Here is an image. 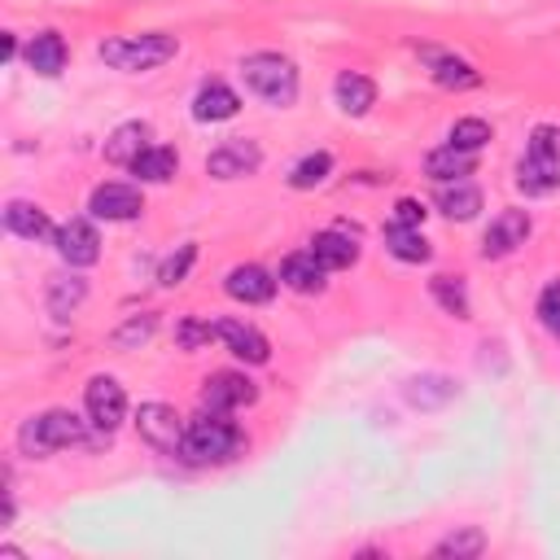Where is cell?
<instances>
[{
  "label": "cell",
  "mask_w": 560,
  "mask_h": 560,
  "mask_svg": "<svg viewBox=\"0 0 560 560\" xmlns=\"http://www.w3.org/2000/svg\"><path fill=\"white\" fill-rule=\"evenodd\" d=\"M144 149H149V122H122V127H114L109 140H105V162L131 166Z\"/></svg>",
  "instance_id": "cell-21"
},
{
  "label": "cell",
  "mask_w": 560,
  "mask_h": 560,
  "mask_svg": "<svg viewBox=\"0 0 560 560\" xmlns=\"http://www.w3.org/2000/svg\"><path fill=\"white\" fill-rule=\"evenodd\" d=\"M451 398H455V385L446 376H416V381H407V402H416V407H442Z\"/></svg>",
  "instance_id": "cell-28"
},
{
  "label": "cell",
  "mask_w": 560,
  "mask_h": 560,
  "mask_svg": "<svg viewBox=\"0 0 560 560\" xmlns=\"http://www.w3.org/2000/svg\"><path fill=\"white\" fill-rule=\"evenodd\" d=\"M420 52H424V61H429L433 83L455 88V92H464V88H477V83H481V74H477L468 61H459V57H451V52H438V48H420Z\"/></svg>",
  "instance_id": "cell-20"
},
{
  "label": "cell",
  "mask_w": 560,
  "mask_h": 560,
  "mask_svg": "<svg viewBox=\"0 0 560 560\" xmlns=\"http://www.w3.org/2000/svg\"><path fill=\"white\" fill-rule=\"evenodd\" d=\"M153 328H158V315H131L109 332V346L114 350H136V346H144L153 337Z\"/></svg>",
  "instance_id": "cell-32"
},
{
  "label": "cell",
  "mask_w": 560,
  "mask_h": 560,
  "mask_svg": "<svg viewBox=\"0 0 560 560\" xmlns=\"http://www.w3.org/2000/svg\"><path fill=\"white\" fill-rule=\"evenodd\" d=\"M101 61L122 70V74H140V70H153L162 61H171L179 52L175 35H162V31H149V35H114V39H101Z\"/></svg>",
  "instance_id": "cell-3"
},
{
  "label": "cell",
  "mask_w": 560,
  "mask_h": 560,
  "mask_svg": "<svg viewBox=\"0 0 560 560\" xmlns=\"http://www.w3.org/2000/svg\"><path fill=\"white\" fill-rule=\"evenodd\" d=\"M525 153H542V158H560V127H534L529 149Z\"/></svg>",
  "instance_id": "cell-38"
},
{
  "label": "cell",
  "mask_w": 560,
  "mask_h": 560,
  "mask_svg": "<svg viewBox=\"0 0 560 560\" xmlns=\"http://www.w3.org/2000/svg\"><path fill=\"white\" fill-rule=\"evenodd\" d=\"M385 249L398 258V262H429L433 258V249H429V241L420 236V228H385Z\"/></svg>",
  "instance_id": "cell-27"
},
{
  "label": "cell",
  "mask_w": 560,
  "mask_h": 560,
  "mask_svg": "<svg viewBox=\"0 0 560 560\" xmlns=\"http://www.w3.org/2000/svg\"><path fill=\"white\" fill-rule=\"evenodd\" d=\"M175 171H179V153L166 149V144H149L131 162V175H140L144 184H166V179H175Z\"/></svg>",
  "instance_id": "cell-25"
},
{
  "label": "cell",
  "mask_w": 560,
  "mask_h": 560,
  "mask_svg": "<svg viewBox=\"0 0 560 560\" xmlns=\"http://www.w3.org/2000/svg\"><path fill=\"white\" fill-rule=\"evenodd\" d=\"M332 92H337V105H341L350 118H363V114L376 105V83H372L368 74H359V70H341L337 83H332Z\"/></svg>",
  "instance_id": "cell-18"
},
{
  "label": "cell",
  "mask_w": 560,
  "mask_h": 560,
  "mask_svg": "<svg viewBox=\"0 0 560 560\" xmlns=\"http://www.w3.org/2000/svg\"><path fill=\"white\" fill-rule=\"evenodd\" d=\"M210 337H214L210 319H192V315H184V319L175 324V341H179V350H197V346H206Z\"/></svg>",
  "instance_id": "cell-35"
},
{
  "label": "cell",
  "mask_w": 560,
  "mask_h": 560,
  "mask_svg": "<svg viewBox=\"0 0 560 560\" xmlns=\"http://www.w3.org/2000/svg\"><path fill=\"white\" fill-rule=\"evenodd\" d=\"M223 289H228L236 302H271V298H276V276H271L267 267H258V262H241V267L228 271Z\"/></svg>",
  "instance_id": "cell-13"
},
{
  "label": "cell",
  "mask_w": 560,
  "mask_h": 560,
  "mask_svg": "<svg viewBox=\"0 0 560 560\" xmlns=\"http://www.w3.org/2000/svg\"><path fill=\"white\" fill-rule=\"evenodd\" d=\"M52 241H57V254H61L70 267H92V262L101 258V236H96V228H92L88 219L61 223Z\"/></svg>",
  "instance_id": "cell-12"
},
{
  "label": "cell",
  "mask_w": 560,
  "mask_h": 560,
  "mask_svg": "<svg viewBox=\"0 0 560 560\" xmlns=\"http://www.w3.org/2000/svg\"><path fill=\"white\" fill-rule=\"evenodd\" d=\"M490 136H494V131H490V122H486V118H455V122H451V131H446V144L477 153V149H486V140H490Z\"/></svg>",
  "instance_id": "cell-31"
},
{
  "label": "cell",
  "mask_w": 560,
  "mask_h": 560,
  "mask_svg": "<svg viewBox=\"0 0 560 560\" xmlns=\"http://www.w3.org/2000/svg\"><path fill=\"white\" fill-rule=\"evenodd\" d=\"M311 254H315L328 271H337V267H350V262L359 258V245H354V236H346L341 228H328V232H315Z\"/></svg>",
  "instance_id": "cell-24"
},
{
  "label": "cell",
  "mask_w": 560,
  "mask_h": 560,
  "mask_svg": "<svg viewBox=\"0 0 560 560\" xmlns=\"http://www.w3.org/2000/svg\"><path fill=\"white\" fill-rule=\"evenodd\" d=\"M88 210H92L96 219H105V223H127V219H136V214L144 210V197H140L136 184L109 179V184H96V188H92Z\"/></svg>",
  "instance_id": "cell-7"
},
{
  "label": "cell",
  "mask_w": 560,
  "mask_h": 560,
  "mask_svg": "<svg viewBox=\"0 0 560 560\" xmlns=\"http://www.w3.org/2000/svg\"><path fill=\"white\" fill-rule=\"evenodd\" d=\"M241 79L267 105H293V96H298V70L280 52H249L241 61Z\"/></svg>",
  "instance_id": "cell-4"
},
{
  "label": "cell",
  "mask_w": 560,
  "mask_h": 560,
  "mask_svg": "<svg viewBox=\"0 0 560 560\" xmlns=\"http://www.w3.org/2000/svg\"><path fill=\"white\" fill-rule=\"evenodd\" d=\"M13 52H18V39H13V35H4V44H0V57H4V61H13Z\"/></svg>",
  "instance_id": "cell-39"
},
{
  "label": "cell",
  "mask_w": 560,
  "mask_h": 560,
  "mask_svg": "<svg viewBox=\"0 0 560 560\" xmlns=\"http://www.w3.org/2000/svg\"><path fill=\"white\" fill-rule=\"evenodd\" d=\"M83 298H88V280L83 276H52L48 280V293H44V302H48V311L57 319H70Z\"/></svg>",
  "instance_id": "cell-26"
},
{
  "label": "cell",
  "mask_w": 560,
  "mask_h": 560,
  "mask_svg": "<svg viewBox=\"0 0 560 560\" xmlns=\"http://www.w3.org/2000/svg\"><path fill=\"white\" fill-rule=\"evenodd\" d=\"M258 398V389H254V381L249 376H241V372H214V376H206V385H201V407L206 411H236V407H245V402H254Z\"/></svg>",
  "instance_id": "cell-9"
},
{
  "label": "cell",
  "mask_w": 560,
  "mask_h": 560,
  "mask_svg": "<svg viewBox=\"0 0 560 560\" xmlns=\"http://www.w3.org/2000/svg\"><path fill=\"white\" fill-rule=\"evenodd\" d=\"M538 319H542V328H547L551 337H560V280L542 289V298H538Z\"/></svg>",
  "instance_id": "cell-36"
},
{
  "label": "cell",
  "mask_w": 560,
  "mask_h": 560,
  "mask_svg": "<svg viewBox=\"0 0 560 560\" xmlns=\"http://www.w3.org/2000/svg\"><path fill=\"white\" fill-rule=\"evenodd\" d=\"M262 166V149L254 140H223L210 158H206V171L214 179H241V175H254Z\"/></svg>",
  "instance_id": "cell-10"
},
{
  "label": "cell",
  "mask_w": 560,
  "mask_h": 560,
  "mask_svg": "<svg viewBox=\"0 0 560 560\" xmlns=\"http://www.w3.org/2000/svg\"><path fill=\"white\" fill-rule=\"evenodd\" d=\"M245 446V433L228 420V411H206L197 420L184 424V442H179V459L188 464H223Z\"/></svg>",
  "instance_id": "cell-1"
},
{
  "label": "cell",
  "mask_w": 560,
  "mask_h": 560,
  "mask_svg": "<svg viewBox=\"0 0 560 560\" xmlns=\"http://www.w3.org/2000/svg\"><path fill=\"white\" fill-rule=\"evenodd\" d=\"M472 166H477V153L455 149V144H442V149H433V153L424 158V175L438 179V184L464 179V175H472Z\"/></svg>",
  "instance_id": "cell-23"
},
{
  "label": "cell",
  "mask_w": 560,
  "mask_h": 560,
  "mask_svg": "<svg viewBox=\"0 0 560 560\" xmlns=\"http://www.w3.org/2000/svg\"><path fill=\"white\" fill-rule=\"evenodd\" d=\"M429 293L442 302V311H451L455 319H468V293H464V280L459 276H433L429 280Z\"/></svg>",
  "instance_id": "cell-30"
},
{
  "label": "cell",
  "mask_w": 560,
  "mask_h": 560,
  "mask_svg": "<svg viewBox=\"0 0 560 560\" xmlns=\"http://www.w3.org/2000/svg\"><path fill=\"white\" fill-rule=\"evenodd\" d=\"M438 210L451 219V223H468V219H477V210H481V188L477 184H468V179H451V184H438Z\"/></svg>",
  "instance_id": "cell-16"
},
{
  "label": "cell",
  "mask_w": 560,
  "mask_h": 560,
  "mask_svg": "<svg viewBox=\"0 0 560 560\" xmlns=\"http://www.w3.org/2000/svg\"><path fill=\"white\" fill-rule=\"evenodd\" d=\"M210 328L236 359H245V363H267L271 359V346L254 324H245V319H210Z\"/></svg>",
  "instance_id": "cell-11"
},
{
  "label": "cell",
  "mask_w": 560,
  "mask_h": 560,
  "mask_svg": "<svg viewBox=\"0 0 560 560\" xmlns=\"http://www.w3.org/2000/svg\"><path fill=\"white\" fill-rule=\"evenodd\" d=\"M26 66H31L35 74H44V79L61 74V70H66V39H61L57 31L31 35V44H26Z\"/></svg>",
  "instance_id": "cell-19"
},
{
  "label": "cell",
  "mask_w": 560,
  "mask_h": 560,
  "mask_svg": "<svg viewBox=\"0 0 560 560\" xmlns=\"http://www.w3.org/2000/svg\"><path fill=\"white\" fill-rule=\"evenodd\" d=\"M136 433H140V442H149L153 451L179 455L184 420H179V411L166 407V402H140V411H136Z\"/></svg>",
  "instance_id": "cell-6"
},
{
  "label": "cell",
  "mask_w": 560,
  "mask_h": 560,
  "mask_svg": "<svg viewBox=\"0 0 560 560\" xmlns=\"http://www.w3.org/2000/svg\"><path fill=\"white\" fill-rule=\"evenodd\" d=\"M481 551H486V534H481L477 525H464V529L446 534V538L433 547V556H455V560H472V556H481Z\"/></svg>",
  "instance_id": "cell-29"
},
{
  "label": "cell",
  "mask_w": 560,
  "mask_h": 560,
  "mask_svg": "<svg viewBox=\"0 0 560 560\" xmlns=\"http://www.w3.org/2000/svg\"><path fill=\"white\" fill-rule=\"evenodd\" d=\"M192 262H197V245H192V241H184L175 254H166V258H162V267H158V280H162L166 289H175V284L188 276V267H192Z\"/></svg>",
  "instance_id": "cell-34"
},
{
  "label": "cell",
  "mask_w": 560,
  "mask_h": 560,
  "mask_svg": "<svg viewBox=\"0 0 560 560\" xmlns=\"http://www.w3.org/2000/svg\"><path fill=\"white\" fill-rule=\"evenodd\" d=\"M420 223H424V201L398 197L394 201V228H420Z\"/></svg>",
  "instance_id": "cell-37"
},
{
  "label": "cell",
  "mask_w": 560,
  "mask_h": 560,
  "mask_svg": "<svg viewBox=\"0 0 560 560\" xmlns=\"http://www.w3.org/2000/svg\"><path fill=\"white\" fill-rule=\"evenodd\" d=\"M4 228L22 241H44V236H57V228L48 223V214L35 206V201H9L4 206Z\"/></svg>",
  "instance_id": "cell-22"
},
{
  "label": "cell",
  "mask_w": 560,
  "mask_h": 560,
  "mask_svg": "<svg viewBox=\"0 0 560 560\" xmlns=\"http://www.w3.org/2000/svg\"><path fill=\"white\" fill-rule=\"evenodd\" d=\"M529 214L525 210H499L494 219H490V228H486V236H481V254L486 258H508L512 249H521L525 241H529Z\"/></svg>",
  "instance_id": "cell-8"
},
{
  "label": "cell",
  "mask_w": 560,
  "mask_h": 560,
  "mask_svg": "<svg viewBox=\"0 0 560 560\" xmlns=\"http://www.w3.org/2000/svg\"><path fill=\"white\" fill-rule=\"evenodd\" d=\"M83 407H88L92 429L101 438H109L122 424V416H127V394H122V385L114 376H92L88 389H83Z\"/></svg>",
  "instance_id": "cell-5"
},
{
  "label": "cell",
  "mask_w": 560,
  "mask_h": 560,
  "mask_svg": "<svg viewBox=\"0 0 560 560\" xmlns=\"http://www.w3.org/2000/svg\"><path fill=\"white\" fill-rule=\"evenodd\" d=\"M324 276H328V267H324L311 249L289 254V258L280 262V284H289L293 293H319V289H324Z\"/></svg>",
  "instance_id": "cell-17"
},
{
  "label": "cell",
  "mask_w": 560,
  "mask_h": 560,
  "mask_svg": "<svg viewBox=\"0 0 560 560\" xmlns=\"http://www.w3.org/2000/svg\"><path fill=\"white\" fill-rule=\"evenodd\" d=\"M516 188L525 197H547L560 188V158H542V153H525L516 166Z\"/></svg>",
  "instance_id": "cell-14"
},
{
  "label": "cell",
  "mask_w": 560,
  "mask_h": 560,
  "mask_svg": "<svg viewBox=\"0 0 560 560\" xmlns=\"http://www.w3.org/2000/svg\"><path fill=\"white\" fill-rule=\"evenodd\" d=\"M328 171H332V153H306L293 171H289V188H315V184H324L328 179Z\"/></svg>",
  "instance_id": "cell-33"
},
{
  "label": "cell",
  "mask_w": 560,
  "mask_h": 560,
  "mask_svg": "<svg viewBox=\"0 0 560 560\" xmlns=\"http://www.w3.org/2000/svg\"><path fill=\"white\" fill-rule=\"evenodd\" d=\"M236 109H241V96L219 79L201 83V92L192 96V118L197 122H228V118H236Z\"/></svg>",
  "instance_id": "cell-15"
},
{
  "label": "cell",
  "mask_w": 560,
  "mask_h": 560,
  "mask_svg": "<svg viewBox=\"0 0 560 560\" xmlns=\"http://www.w3.org/2000/svg\"><path fill=\"white\" fill-rule=\"evenodd\" d=\"M88 424L92 420H79L74 411L66 407H52V411H39L31 416L22 429H18V446L26 455H48V451H66V446H88Z\"/></svg>",
  "instance_id": "cell-2"
}]
</instances>
